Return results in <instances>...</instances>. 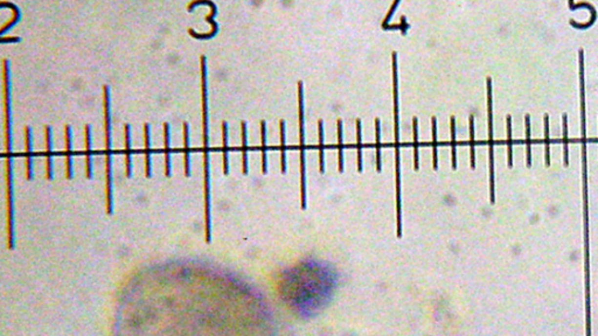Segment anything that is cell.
<instances>
[{
	"instance_id": "1",
	"label": "cell",
	"mask_w": 598,
	"mask_h": 336,
	"mask_svg": "<svg viewBox=\"0 0 598 336\" xmlns=\"http://www.w3.org/2000/svg\"><path fill=\"white\" fill-rule=\"evenodd\" d=\"M333 281L332 273L321 269L295 270L284 280L282 292L294 310L312 313L330 300Z\"/></svg>"
},
{
	"instance_id": "2",
	"label": "cell",
	"mask_w": 598,
	"mask_h": 336,
	"mask_svg": "<svg viewBox=\"0 0 598 336\" xmlns=\"http://www.w3.org/2000/svg\"><path fill=\"white\" fill-rule=\"evenodd\" d=\"M2 82H4V111H5V158H6V196L8 214V247H14V193H13V126H12L11 103V67L10 61L2 60Z\"/></svg>"
},
{
	"instance_id": "3",
	"label": "cell",
	"mask_w": 598,
	"mask_h": 336,
	"mask_svg": "<svg viewBox=\"0 0 598 336\" xmlns=\"http://www.w3.org/2000/svg\"><path fill=\"white\" fill-rule=\"evenodd\" d=\"M201 96H202V142H203V187H205L206 242H211V151H209L208 117V67L207 58L201 55Z\"/></svg>"
},
{
	"instance_id": "4",
	"label": "cell",
	"mask_w": 598,
	"mask_h": 336,
	"mask_svg": "<svg viewBox=\"0 0 598 336\" xmlns=\"http://www.w3.org/2000/svg\"><path fill=\"white\" fill-rule=\"evenodd\" d=\"M104 128H106V167H107V214L113 211V182H112V140H111V110H110V88L103 86Z\"/></svg>"
},
{
	"instance_id": "5",
	"label": "cell",
	"mask_w": 598,
	"mask_h": 336,
	"mask_svg": "<svg viewBox=\"0 0 598 336\" xmlns=\"http://www.w3.org/2000/svg\"><path fill=\"white\" fill-rule=\"evenodd\" d=\"M394 73V102H395V142H396V181H397V233L401 236V160H400V140H399V113H397V64L393 60Z\"/></svg>"
},
{
	"instance_id": "6",
	"label": "cell",
	"mask_w": 598,
	"mask_h": 336,
	"mask_svg": "<svg viewBox=\"0 0 598 336\" xmlns=\"http://www.w3.org/2000/svg\"><path fill=\"white\" fill-rule=\"evenodd\" d=\"M201 5H207L211 7V13H209V16L206 18V20L208 21L209 23H211L212 29L209 33H206V34H201V33H196L194 31L193 28L188 29V33H190L191 37H193L194 39H200V40H208V39L214 38L215 35L217 34V32H219V23L215 21V16L217 14V6L215 2L213 1H209V0H199V1H192L190 5L187 6V10L188 12H192L194 10V7H198V6Z\"/></svg>"
},
{
	"instance_id": "7",
	"label": "cell",
	"mask_w": 598,
	"mask_h": 336,
	"mask_svg": "<svg viewBox=\"0 0 598 336\" xmlns=\"http://www.w3.org/2000/svg\"><path fill=\"white\" fill-rule=\"evenodd\" d=\"M299 137H300V175H301V206L306 205V187H305V153H304V107H303V86L299 83Z\"/></svg>"
},
{
	"instance_id": "8",
	"label": "cell",
	"mask_w": 598,
	"mask_h": 336,
	"mask_svg": "<svg viewBox=\"0 0 598 336\" xmlns=\"http://www.w3.org/2000/svg\"><path fill=\"white\" fill-rule=\"evenodd\" d=\"M25 159L26 179L31 181L34 176V168H33V132L29 126L25 127Z\"/></svg>"
},
{
	"instance_id": "9",
	"label": "cell",
	"mask_w": 598,
	"mask_h": 336,
	"mask_svg": "<svg viewBox=\"0 0 598 336\" xmlns=\"http://www.w3.org/2000/svg\"><path fill=\"white\" fill-rule=\"evenodd\" d=\"M44 140H46V179L52 181L54 176L53 169V134L50 126H44Z\"/></svg>"
},
{
	"instance_id": "10",
	"label": "cell",
	"mask_w": 598,
	"mask_h": 336,
	"mask_svg": "<svg viewBox=\"0 0 598 336\" xmlns=\"http://www.w3.org/2000/svg\"><path fill=\"white\" fill-rule=\"evenodd\" d=\"M64 155H65V178L73 179V149H71V127L64 126Z\"/></svg>"
},
{
	"instance_id": "11",
	"label": "cell",
	"mask_w": 598,
	"mask_h": 336,
	"mask_svg": "<svg viewBox=\"0 0 598 336\" xmlns=\"http://www.w3.org/2000/svg\"><path fill=\"white\" fill-rule=\"evenodd\" d=\"M164 155H165V175L170 178L172 174V154H171V125L164 124Z\"/></svg>"
},
{
	"instance_id": "12",
	"label": "cell",
	"mask_w": 598,
	"mask_h": 336,
	"mask_svg": "<svg viewBox=\"0 0 598 336\" xmlns=\"http://www.w3.org/2000/svg\"><path fill=\"white\" fill-rule=\"evenodd\" d=\"M182 133H184V169L185 176L190 178L191 176V133H190V125L187 122L182 125Z\"/></svg>"
},
{
	"instance_id": "13",
	"label": "cell",
	"mask_w": 598,
	"mask_h": 336,
	"mask_svg": "<svg viewBox=\"0 0 598 336\" xmlns=\"http://www.w3.org/2000/svg\"><path fill=\"white\" fill-rule=\"evenodd\" d=\"M124 136H125V170L127 176H132V142H131V126L128 124L124 125Z\"/></svg>"
},
{
	"instance_id": "14",
	"label": "cell",
	"mask_w": 598,
	"mask_h": 336,
	"mask_svg": "<svg viewBox=\"0 0 598 336\" xmlns=\"http://www.w3.org/2000/svg\"><path fill=\"white\" fill-rule=\"evenodd\" d=\"M144 138H145V176H152V149H151V126L150 124L144 125Z\"/></svg>"
},
{
	"instance_id": "15",
	"label": "cell",
	"mask_w": 598,
	"mask_h": 336,
	"mask_svg": "<svg viewBox=\"0 0 598 336\" xmlns=\"http://www.w3.org/2000/svg\"><path fill=\"white\" fill-rule=\"evenodd\" d=\"M85 174H86V178L91 179V176H92V149H91V126L90 125H85Z\"/></svg>"
},
{
	"instance_id": "16",
	"label": "cell",
	"mask_w": 598,
	"mask_h": 336,
	"mask_svg": "<svg viewBox=\"0 0 598 336\" xmlns=\"http://www.w3.org/2000/svg\"><path fill=\"white\" fill-rule=\"evenodd\" d=\"M222 158H223V174H229V149H228V124L222 123Z\"/></svg>"
},
{
	"instance_id": "17",
	"label": "cell",
	"mask_w": 598,
	"mask_h": 336,
	"mask_svg": "<svg viewBox=\"0 0 598 336\" xmlns=\"http://www.w3.org/2000/svg\"><path fill=\"white\" fill-rule=\"evenodd\" d=\"M0 6H1V7H8V8H12V11H13V18H12V20L10 21V22L5 23V25L2 26V28L0 29V35H1V37H4V35H5V33L7 32L8 29H11L12 27H13L14 25H16V23L18 22V21L20 20V17H21V13H20V10H19V8H18V6H17L16 4H13V2H6V1H1V2H0Z\"/></svg>"
},
{
	"instance_id": "18",
	"label": "cell",
	"mask_w": 598,
	"mask_h": 336,
	"mask_svg": "<svg viewBox=\"0 0 598 336\" xmlns=\"http://www.w3.org/2000/svg\"><path fill=\"white\" fill-rule=\"evenodd\" d=\"M241 134H242V172L248 174V140H247V124L244 122L241 123Z\"/></svg>"
},
{
	"instance_id": "19",
	"label": "cell",
	"mask_w": 598,
	"mask_h": 336,
	"mask_svg": "<svg viewBox=\"0 0 598 336\" xmlns=\"http://www.w3.org/2000/svg\"><path fill=\"white\" fill-rule=\"evenodd\" d=\"M261 138H262V170L267 173V130L265 122L261 123Z\"/></svg>"
},
{
	"instance_id": "20",
	"label": "cell",
	"mask_w": 598,
	"mask_h": 336,
	"mask_svg": "<svg viewBox=\"0 0 598 336\" xmlns=\"http://www.w3.org/2000/svg\"><path fill=\"white\" fill-rule=\"evenodd\" d=\"M507 137H508V166H513V146H512V118L507 117Z\"/></svg>"
},
{
	"instance_id": "21",
	"label": "cell",
	"mask_w": 598,
	"mask_h": 336,
	"mask_svg": "<svg viewBox=\"0 0 598 336\" xmlns=\"http://www.w3.org/2000/svg\"><path fill=\"white\" fill-rule=\"evenodd\" d=\"M526 121V137H527V166H532V146H531V117H525Z\"/></svg>"
},
{
	"instance_id": "22",
	"label": "cell",
	"mask_w": 598,
	"mask_h": 336,
	"mask_svg": "<svg viewBox=\"0 0 598 336\" xmlns=\"http://www.w3.org/2000/svg\"><path fill=\"white\" fill-rule=\"evenodd\" d=\"M562 119H563V138H564V165L568 166L569 165V154H568V117L567 115H563L562 117Z\"/></svg>"
},
{
	"instance_id": "23",
	"label": "cell",
	"mask_w": 598,
	"mask_h": 336,
	"mask_svg": "<svg viewBox=\"0 0 598 336\" xmlns=\"http://www.w3.org/2000/svg\"><path fill=\"white\" fill-rule=\"evenodd\" d=\"M545 136H546V164L550 166V147H549V117L545 116Z\"/></svg>"
},
{
	"instance_id": "24",
	"label": "cell",
	"mask_w": 598,
	"mask_h": 336,
	"mask_svg": "<svg viewBox=\"0 0 598 336\" xmlns=\"http://www.w3.org/2000/svg\"><path fill=\"white\" fill-rule=\"evenodd\" d=\"M338 142H339V169L343 168V155H342V122H338Z\"/></svg>"
},
{
	"instance_id": "25",
	"label": "cell",
	"mask_w": 598,
	"mask_h": 336,
	"mask_svg": "<svg viewBox=\"0 0 598 336\" xmlns=\"http://www.w3.org/2000/svg\"><path fill=\"white\" fill-rule=\"evenodd\" d=\"M470 133H471V165L472 168L475 167V154H474V118L470 117Z\"/></svg>"
},
{
	"instance_id": "26",
	"label": "cell",
	"mask_w": 598,
	"mask_h": 336,
	"mask_svg": "<svg viewBox=\"0 0 598 336\" xmlns=\"http://www.w3.org/2000/svg\"><path fill=\"white\" fill-rule=\"evenodd\" d=\"M380 124L376 121V166L378 169H381V144H380Z\"/></svg>"
},
{
	"instance_id": "27",
	"label": "cell",
	"mask_w": 598,
	"mask_h": 336,
	"mask_svg": "<svg viewBox=\"0 0 598 336\" xmlns=\"http://www.w3.org/2000/svg\"><path fill=\"white\" fill-rule=\"evenodd\" d=\"M280 144H282V170H285V128H284V122H280Z\"/></svg>"
},
{
	"instance_id": "28",
	"label": "cell",
	"mask_w": 598,
	"mask_h": 336,
	"mask_svg": "<svg viewBox=\"0 0 598 336\" xmlns=\"http://www.w3.org/2000/svg\"><path fill=\"white\" fill-rule=\"evenodd\" d=\"M324 133H322V123L319 122V147H320V153H319V160H320V170H324Z\"/></svg>"
},
{
	"instance_id": "29",
	"label": "cell",
	"mask_w": 598,
	"mask_h": 336,
	"mask_svg": "<svg viewBox=\"0 0 598 336\" xmlns=\"http://www.w3.org/2000/svg\"><path fill=\"white\" fill-rule=\"evenodd\" d=\"M451 131H452V166L457 167V153H456V124L454 119H451Z\"/></svg>"
},
{
	"instance_id": "30",
	"label": "cell",
	"mask_w": 598,
	"mask_h": 336,
	"mask_svg": "<svg viewBox=\"0 0 598 336\" xmlns=\"http://www.w3.org/2000/svg\"><path fill=\"white\" fill-rule=\"evenodd\" d=\"M357 131H358V167L359 170L363 169V154H361V128L360 122L357 123Z\"/></svg>"
},
{
	"instance_id": "31",
	"label": "cell",
	"mask_w": 598,
	"mask_h": 336,
	"mask_svg": "<svg viewBox=\"0 0 598 336\" xmlns=\"http://www.w3.org/2000/svg\"><path fill=\"white\" fill-rule=\"evenodd\" d=\"M432 131H433V167L437 168L438 159H437V132H436V121H432Z\"/></svg>"
},
{
	"instance_id": "32",
	"label": "cell",
	"mask_w": 598,
	"mask_h": 336,
	"mask_svg": "<svg viewBox=\"0 0 598 336\" xmlns=\"http://www.w3.org/2000/svg\"><path fill=\"white\" fill-rule=\"evenodd\" d=\"M414 138H415V167L418 168V140H417V122L414 121Z\"/></svg>"
},
{
	"instance_id": "33",
	"label": "cell",
	"mask_w": 598,
	"mask_h": 336,
	"mask_svg": "<svg viewBox=\"0 0 598 336\" xmlns=\"http://www.w3.org/2000/svg\"><path fill=\"white\" fill-rule=\"evenodd\" d=\"M21 39L18 38V37H11V38H1L0 39V42L1 43H7V42H10V43H17V42H20Z\"/></svg>"
}]
</instances>
